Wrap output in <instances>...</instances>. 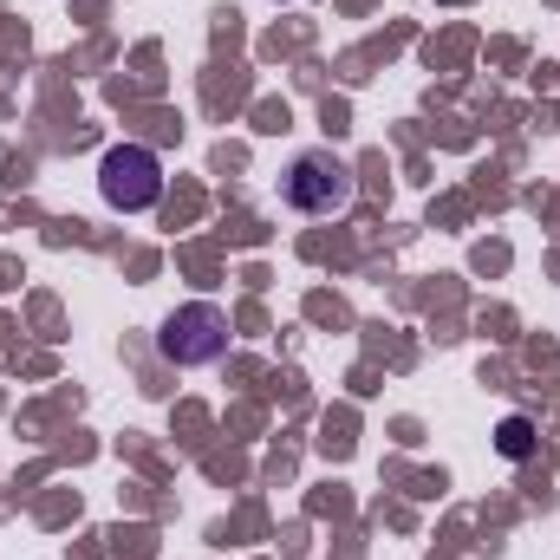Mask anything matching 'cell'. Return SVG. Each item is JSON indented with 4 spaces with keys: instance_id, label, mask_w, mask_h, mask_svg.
Returning <instances> with one entry per match:
<instances>
[{
    "instance_id": "obj_1",
    "label": "cell",
    "mask_w": 560,
    "mask_h": 560,
    "mask_svg": "<svg viewBox=\"0 0 560 560\" xmlns=\"http://www.w3.org/2000/svg\"><path fill=\"white\" fill-rule=\"evenodd\" d=\"M280 196H287V209H300V215H339V209H352L359 176H352V163L332 156V150H300V156L287 163V176H280Z\"/></svg>"
},
{
    "instance_id": "obj_2",
    "label": "cell",
    "mask_w": 560,
    "mask_h": 560,
    "mask_svg": "<svg viewBox=\"0 0 560 560\" xmlns=\"http://www.w3.org/2000/svg\"><path fill=\"white\" fill-rule=\"evenodd\" d=\"M156 352H163L170 365H183V372L215 365V359L229 352V313H222L215 300H189V306H176V313L163 319V332H156Z\"/></svg>"
},
{
    "instance_id": "obj_3",
    "label": "cell",
    "mask_w": 560,
    "mask_h": 560,
    "mask_svg": "<svg viewBox=\"0 0 560 560\" xmlns=\"http://www.w3.org/2000/svg\"><path fill=\"white\" fill-rule=\"evenodd\" d=\"M98 189H105V202L125 209V215L150 209V202L163 196V163H156V150H143V143H112L105 163H98Z\"/></svg>"
},
{
    "instance_id": "obj_4",
    "label": "cell",
    "mask_w": 560,
    "mask_h": 560,
    "mask_svg": "<svg viewBox=\"0 0 560 560\" xmlns=\"http://www.w3.org/2000/svg\"><path fill=\"white\" fill-rule=\"evenodd\" d=\"M495 450H502L509 463H528V456H535V423L528 418H502L495 423Z\"/></svg>"
}]
</instances>
